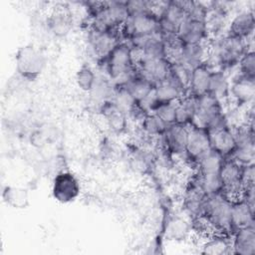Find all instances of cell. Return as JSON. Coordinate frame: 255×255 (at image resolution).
I'll return each mask as SVG.
<instances>
[{
  "instance_id": "1",
  "label": "cell",
  "mask_w": 255,
  "mask_h": 255,
  "mask_svg": "<svg viewBox=\"0 0 255 255\" xmlns=\"http://www.w3.org/2000/svg\"><path fill=\"white\" fill-rule=\"evenodd\" d=\"M106 76L115 87H125L135 76L136 68L130 45L121 41L110 54L100 62Z\"/></svg>"
},
{
  "instance_id": "2",
  "label": "cell",
  "mask_w": 255,
  "mask_h": 255,
  "mask_svg": "<svg viewBox=\"0 0 255 255\" xmlns=\"http://www.w3.org/2000/svg\"><path fill=\"white\" fill-rule=\"evenodd\" d=\"M252 48L248 41L232 37L228 34L218 37L209 46V55L206 63L216 64V69L226 71L238 65L242 56Z\"/></svg>"
},
{
  "instance_id": "3",
  "label": "cell",
  "mask_w": 255,
  "mask_h": 255,
  "mask_svg": "<svg viewBox=\"0 0 255 255\" xmlns=\"http://www.w3.org/2000/svg\"><path fill=\"white\" fill-rule=\"evenodd\" d=\"M231 203L232 200L222 192L206 196L200 218L205 222L210 233L231 236Z\"/></svg>"
},
{
  "instance_id": "4",
  "label": "cell",
  "mask_w": 255,
  "mask_h": 255,
  "mask_svg": "<svg viewBox=\"0 0 255 255\" xmlns=\"http://www.w3.org/2000/svg\"><path fill=\"white\" fill-rule=\"evenodd\" d=\"M44 53L32 44L20 47L15 54L16 71L20 77L28 81L36 80L46 67Z\"/></svg>"
},
{
  "instance_id": "5",
  "label": "cell",
  "mask_w": 255,
  "mask_h": 255,
  "mask_svg": "<svg viewBox=\"0 0 255 255\" xmlns=\"http://www.w3.org/2000/svg\"><path fill=\"white\" fill-rule=\"evenodd\" d=\"M159 32V20L153 13L130 15L120 30L121 38L126 42Z\"/></svg>"
},
{
  "instance_id": "6",
  "label": "cell",
  "mask_w": 255,
  "mask_h": 255,
  "mask_svg": "<svg viewBox=\"0 0 255 255\" xmlns=\"http://www.w3.org/2000/svg\"><path fill=\"white\" fill-rule=\"evenodd\" d=\"M243 165L230 157H225L219 175L222 182V193L231 200L241 196L243 191Z\"/></svg>"
},
{
  "instance_id": "7",
  "label": "cell",
  "mask_w": 255,
  "mask_h": 255,
  "mask_svg": "<svg viewBox=\"0 0 255 255\" xmlns=\"http://www.w3.org/2000/svg\"><path fill=\"white\" fill-rule=\"evenodd\" d=\"M52 196L60 203H71L81 193V183L75 173L63 170L57 173L52 182Z\"/></svg>"
},
{
  "instance_id": "8",
  "label": "cell",
  "mask_w": 255,
  "mask_h": 255,
  "mask_svg": "<svg viewBox=\"0 0 255 255\" xmlns=\"http://www.w3.org/2000/svg\"><path fill=\"white\" fill-rule=\"evenodd\" d=\"M188 128H189V126H183L177 123L170 125L167 128L165 133L157 137L162 141L159 148L166 149L173 156L185 157Z\"/></svg>"
},
{
  "instance_id": "9",
  "label": "cell",
  "mask_w": 255,
  "mask_h": 255,
  "mask_svg": "<svg viewBox=\"0 0 255 255\" xmlns=\"http://www.w3.org/2000/svg\"><path fill=\"white\" fill-rule=\"evenodd\" d=\"M120 32H100L90 29L88 34V48L99 62L104 60L115 46L121 41Z\"/></svg>"
},
{
  "instance_id": "10",
  "label": "cell",
  "mask_w": 255,
  "mask_h": 255,
  "mask_svg": "<svg viewBox=\"0 0 255 255\" xmlns=\"http://www.w3.org/2000/svg\"><path fill=\"white\" fill-rule=\"evenodd\" d=\"M187 18V15L180 1H166V4L158 16L159 32L161 35L177 34L181 23Z\"/></svg>"
},
{
  "instance_id": "11",
  "label": "cell",
  "mask_w": 255,
  "mask_h": 255,
  "mask_svg": "<svg viewBox=\"0 0 255 255\" xmlns=\"http://www.w3.org/2000/svg\"><path fill=\"white\" fill-rule=\"evenodd\" d=\"M135 68L141 77L155 86L169 76L170 63L165 58H145L138 60Z\"/></svg>"
},
{
  "instance_id": "12",
  "label": "cell",
  "mask_w": 255,
  "mask_h": 255,
  "mask_svg": "<svg viewBox=\"0 0 255 255\" xmlns=\"http://www.w3.org/2000/svg\"><path fill=\"white\" fill-rule=\"evenodd\" d=\"M211 148L209 134L206 129L189 126L185 148V158L194 164L197 159Z\"/></svg>"
},
{
  "instance_id": "13",
  "label": "cell",
  "mask_w": 255,
  "mask_h": 255,
  "mask_svg": "<svg viewBox=\"0 0 255 255\" xmlns=\"http://www.w3.org/2000/svg\"><path fill=\"white\" fill-rule=\"evenodd\" d=\"M207 195L200 188L195 176L187 184L183 195V208L193 220L200 218Z\"/></svg>"
},
{
  "instance_id": "14",
  "label": "cell",
  "mask_w": 255,
  "mask_h": 255,
  "mask_svg": "<svg viewBox=\"0 0 255 255\" xmlns=\"http://www.w3.org/2000/svg\"><path fill=\"white\" fill-rule=\"evenodd\" d=\"M229 97H232L239 106L251 105L255 97V79L237 74L230 81Z\"/></svg>"
},
{
  "instance_id": "15",
  "label": "cell",
  "mask_w": 255,
  "mask_h": 255,
  "mask_svg": "<svg viewBox=\"0 0 255 255\" xmlns=\"http://www.w3.org/2000/svg\"><path fill=\"white\" fill-rule=\"evenodd\" d=\"M177 36L184 44L207 42L209 32L204 21L186 18L178 28Z\"/></svg>"
},
{
  "instance_id": "16",
  "label": "cell",
  "mask_w": 255,
  "mask_h": 255,
  "mask_svg": "<svg viewBox=\"0 0 255 255\" xmlns=\"http://www.w3.org/2000/svg\"><path fill=\"white\" fill-rule=\"evenodd\" d=\"M254 28V12L252 10H244L237 13L232 18L226 34L238 39L249 41V39L253 36Z\"/></svg>"
},
{
  "instance_id": "17",
  "label": "cell",
  "mask_w": 255,
  "mask_h": 255,
  "mask_svg": "<svg viewBox=\"0 0 255 255\" xmlns=\"http://www.w3.org/2000/svg\"><path fill=\"white\" fill-rule=\"evenodd\" d=\"M49 31L56 37L67 36L73 28V16L68 7H56L47 18Z\"/></svg>"
},
{
  "instance_id": "18",
  "label": "cell",
  "mask_w": 255,
  "mask_h": 255,
  "mask_svg": "<svg viewBox=\"0 0 255 255\" xmlns=\"http://www.w3.org/2000/svg\"><path fill=\"white\" fill-rule=\"evenodd\" d=\"M232 254L254 255L255 254V228L254 224L236 229L231 234Z\"/></svg>"
},
{
  "instance_id": "19",
  "label": "cell",
  "mask_w": 255,
  "mask_h": 255,
  "mask_svg": "<svg viewBox=\"0 0 255 255\" xmlns=\"http://www.w3.org/2000/svg\"><path fill=\"white\" fill-rule=\"evenodd\" d=\"M207 132L209 134L211 148L219 152L224 157H229L235 148L233 129L226 125Z\"/></svg>"
},
{
  "instance_id": "20",
  "label": "cell",
  "mask_w": 255,
  "mask_h": 255,
  "mask_svg": "<svg viewBox=\"0 0 255 255\" xmlns=\"http://www.w3.org/2000/svg\"><path fill=\"white\" fill-rule=\"evenodd\" d=\"M254 224V208L242 197L232 200L231 203V228L232 233L239 228Z\"/></svg>"
},
{
  "instance_id": "21",
  "label": "cell",
  "mask_w": 255,
  "mask_h": 255,
  "mask_svg": "<svg viewBox=\"0 0 255 255\" xmlns=\"http://www.w3.org/2000/svg\"><path fill=\"white\" fill-rule=\"evenodd\" d=\"M192 228V224L187 218L180 215H173L165 224L164 235L169 241L183 242L190 237Z\"/></svg>"
},
{
  "instance_id": "22",
  "label": "cell",
  "mask_w": 255,
  "mask_h": 255,
  "mask_svg": "<svg viewBox=\"0 0 255 255\" xmlns=\"http://www.w3.org/2000/svg\"><path fill=\"white\" fill-rule=\"evenodd\" d=\"M212 69L205 62L191 70L188 94L193 97H198L205 93H208L209 81Z\"/></svg>"
},
{
  "instance_id": "23",
  "label": "cell",
  "mask_w": 255,
  "mask_h": 255,
  "mask_svg": "<svg viewBox=\"0 0 255 255\" xmlns=\"http://www.w3.org/2000/svg\"><path fill=\"white\" fill-rule=\"evenodd\" d=\"M209 55V46L207 42L197 44H184L182 50L181 64L188 67L190 70L204 64Z\"/></svg>"
},
{
  "instance_id": "24",
  "label": "cell",
  "mask_w": 255,
  "mask_h": 255,
  "mask_svg": "<svg viewBox=\"0 0 255 255\" xmlns=\"http://www.w3.org/2000/svg\"><path fill=\"white\" fill-rule=\"evenodd\" d=\"M101 112L108 127L113 132L123 133L127 130L128 125V117L120 109H118L111 101L102 106Z\"/></svg>"
},
{
  "instance_id": "25",
  "label": "cell",
  "mask_w": 255,
  "mask_h": 255,
  "mask_svg": "<svg viewBox=\"0 0 255 255\" xmlns=\"http://www.w3.org/2000/svg\"><path fill=\"white\" fill-rule=\"evenodd\" d=\"M201 253L210 255H224L232 253L231 236L222 233H209L201 245Z\"/></svg>"
},
{
  "instance_id": "26",
  "label": "cell",
  "mask_w": 255,
  "mask_h": 255,
  "mask_svg": "<svg viewBox=\"0 0 255 255\" xmlns=\"http://www.w3.org/2000/svg\"><path fill=\"white\" fill-rule=\"evenodd\" d=\"M3 201L14 209H25L30 204L28 189L22 186L6 185L2 191Z\"/></svg>"
},
{
  "instance_id": "27",
  "label": "cell",
  "mask_w": 255,
  "mask_h": 255,
  "mask_svg": "<svg viewBox=\"0 0 255 255\" xmlns=\"http://www.w3.org/2000/svg\"><path fill=\"white\" fill-rule=\"evenodd\" d=\"M154 93L160 103H174L187 95L169 76L155 85Z\"/></svg>"
},
{
  "instance_id": "28",
  "label": "cell",
  "mask_w": 255,
  "mask_h": 255,
  "mask_svg": "<svg viewBox=\"0 0 255 255\" xmlns=\"http://www.w3.org/2000/svg\"><path fill=\"white\" fill-rule=\"evenodd\" d=\"M225 157L216 150L210 148L203 153L196 161L197 174H213L219 173Z\"/></svg>"
},
{
  "instance_id": "29",
  "label": "cell",
  "mask_w": 255,
  "mask_h": 255,
  "mask_svg": "<svg viewBox=\"0 0 255 255\" xmlns=\"http://www.w3.org/2000/svg\"><path fill=\"white\" fill-rule=\"evenodd\" d=\"M208 93L216 97L221 102L229 97L230 79L225 71L212 70L210 75Z\"/></svg>"
},
{
  "instance_id": "30",
  "label": "cell",
  "mask_w": 255,
  "mask_h": 255,
  "mask_svg": "<svg viewBox=\"0 0 255 255\" xmlns=\"http://www.w3.org/2000/svg\"><path fill=\"white\" fill-rule=\"evenodd\" d=\"M196 110L195 97L186 95L176 102L175 123L183 126H191Z\"/></svg>"
},
{
  "instance_id": "31",
  "label": "cell",
  "mask_w": 255,
  "mask_h": 255,
  "mask_svg": "<svg viewBox=\"0 0 255 255\" xmlns=\"http://www.w3.org/2000/svg\"><path fill=\"white\" fill-rule=\"evenodd\" d=\"M138 125L142 133L144 135L150 136L151 138H157L163 135L169 127L155 114L145 115Z\"/></svg>"
},
{
  "instance_id": "32",
  "label": "cell",
  "mask_w": 255,
  "mask_h": 255,
  "mask_svg": "<svg viewBox=\"0 0 255 255\" xmlns=\"http://www.w3.org/2000/svg\"><path fill=\"white\" fill-rule=\"evenodd\" d=\"M154 85L151 84L149 81L141 77L137 71L135 76L128 83L125 88L128 89V91L131 94V96L135 99L136 102L142 100L144 97H146L149 93H151L154 89Z\"/></svg>"
},
{
  "instance_id": "33",
  "label": "cell",
  "mask_w": 255,
  "mask_h": 255,
  "mask_svg": "<svg viewBox=\"0 0 255 255\" xmlns=\"http://www.w3.org/2000/svg\"><path fill=\"white\" fill-rule=\"evenodd\" d=\"M111 102L128 117L134 109L137 102L125 87H116Z\"/></svg>"
},
{
  "instance_id": "34",
  "label": "cell",
  "mask_w": 255,
  "mask_h": 255,
  "mask_svg": "<svg viewBox=\"0 0 255 255\" xmlns=\"http://www.w3.org/2000/svg\"><path fill=\"white\" fill-rule=\"evenodd\" d=\"M97 79V74L95 73L94 69L88 64H83L77 71L75 77L78 88L85 93H90L92 91Z\"/></svg>"
},
{
  "instance_id": "35",
  "label": "cell",
  "mask_w": 255,
  "mask_h": 255,
  "mask_svg": "<svg viewBox=\"0 0 255 255\" xmlns=\"http://www.w3.org/2000/svg\"><path fill=\"white\" fill-rule=\"evenodd\" d=\"M195 178L205 193V195H213L222 192V182L219 173L213 174H197L195 173Z\"/></svg>"
},
{
  "instance_id": "36",
  "label": "cell",
  "mask_w": 255,
  "mask_h": 255,
  "mask_svg": "<svg viewBox=\"0 0 255 255\" xmlns=\"http://www.w3.org/2000/svg\"><path fill=\"white\" fill-rule=\"evenodd\" d=\"M191 70L181 63L170 64L169 77L181 88L186 94H188V87L190 81Z\"/></svg>"
},
{
  "instance_id": "37",
  "label": "cell",
  "mask_w": 255,
  "mask_h": 255,
  "mask_svg": "<svg viewBox=\"0 0 255 255\" xmlns=\"http://www.w3.org/2000/svg\"><path fill=\"white\" fill-rule=\"evenodd\" d=\"M238 74L255 79V53L252 49H249L241 58L238 63Z\"/></svg>"
},
{
  "instance_id": "38",
  "label": "cell",
  "mask_w": 255,
  "mask_h": 255,
  "mask_svg": "<svg viewBox=\"0 0 255 255\" xmlns=\"http://www.w3.org/2000/svg\"><path fill=\"white\" fill-rule=\"evenodd\" d=\"M175 109H176V102L161 103L153 114L159 117L165 124L170 126L175 123Z\"/></svg>"
},
{
  "instance_id": "39",
  "label": "cell",
  "mask_w": 255,
  "mask_h": 255,
  "mask_svg": "<svg viewBox=\"0 0 255 255\" xmlns=\"http://www.w3.org/2000/svg\"><path fill=\"white\" fill-rule=\"evenodd\" d=\"M128 16L144 14V13H152L151 10V1L145 0H132L126 1Z\"/></svg>"
},
{
  "instance_id": "40",
  "label": "cell",
  "mask_w": 255,
  "mask_h": 255,
  "mask_svg": "<svg viewBox=\"0 0 255 255\" xmlns=\"http://www.w3.org/2000/svg\"><path fill=\"white\" fill-rule=\"evenodd\" d=\"M161 103L159 102V100L157 99L155 93H154V89L151 93H149L146 97H144L142 100L137 102V106L139 107V109L145 114H153L155 112V110L157 109V107L160 105Z\"/></svg>"
}]
</instances>
